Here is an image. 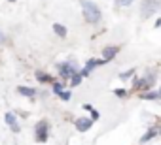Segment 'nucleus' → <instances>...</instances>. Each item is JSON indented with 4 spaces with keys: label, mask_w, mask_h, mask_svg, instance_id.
Returning a JSON list of instances; mask_svg holds the SVG:
<instances>
[{
    "label": "nucleus",
    "mask_w": 161,
    "mask_h": 145,
    "mask_svg": "<svg viewBox=\"0 0 161 145\" xmlns=\"http://www.w3.org/2000/svg\"><path fill=\"white\" fill-rule=\"evenodd\" d=\"M82 10H84V17H86L87 23H99L101 21V10H99L97 4L89 2V0H84Z\"/></svg>",
    "instance_id": "nucleus-1"
},
{
    "label": "nucleus",
    "mask_w": 161,
    "mask_h": 145,
    "mask_svg": "<svg viewBox=\"0 0 161 145\" xmlns=\"http://www.w3.org/2000/svg\"><path fill=\"white\" fill-rule=\"evenodd\" d=\"M34 134H36V141H40V143L47 141V136H49V124H47V121H40L36 124Z\"/></svg>",
    "instance_id": "nucleus-2"
},
{
    "label": "nucleus",
    "mask_w": 161,
    "mask_h": 145,
    "mask_svg": "<svg viewBox=\"0 0 161 145\" xmlns=\"http://www.w3.org/2000/svg\"><path fill=\"white\" fill-rule=\"evenodd\" d=\"M157 8H159L157 0H142V8H140V13H142V17L146 19V17H150L152 13H155V12H157Z\"/></svg>",
    "instance_id": "nucleus-3"
},
{
    "label": "nucleus",
    "mask_w": 161,
    "mask_h": 145,
    "mask_svg": "<svg viewBox=\"0 0 161 145\" xmlns=\"http://www.w3.org/2000/svg\"><path fill=\"white\" fill-rule=\"evenodd\" d=\"M57 68H59V74H61L63 79H68V78H72V76L76 74V66L70 64V62H63V64H59Z\"/></svg>",
    "instance_id": "nucleus-4"
},
{
    "label": "nucleus",
    "mask_w": 161,
    "mask_h": 145,
    "mask_svg": "<svg viewBox=\"0 0 161 145\" xmlns=\"http://www.w3.org/2000/svg\"><path fill=\"white\" fill-rule=\"evenodd\" d=\"M153 76H146L144 79H135L133 81V89L135 91H140V89H148V87H152L153 85Z\"/></svg>",
    "instance_id": "nucleus-5"
},
{
    "label": "nucleus",
    "mask_w": 161,
    "mask_h": 145,
    "mask_svg": "<svg viewBox=\"0 0 161 145\" xmlns=\"http://www.w3.org/2000/svg\"><path fill=\"white\" fill-rule=\"evenodd\" d=\"M103 64H106V60L103 58V60H97V58H91V60H87V64H86V68L80 72L82 74V78H86V76H89V72L91 70H95L97 66H103Z\"/></svg>",
    "instance_id": "nucleus-6"
},
{
    "label": "nucleus",
    "mask_w": 161,
    "mask_h": 145,
    "mask_svg": "<svg viewBox=\"0 0 161 145\" xmlns=\"http://www.w3.org/2000/svg\"><path fill=\"white\" fill-rule=\"evenodd\" d=\"M91 126H93V119H86V117L76 119V130L78 132H87Z\"/></svg>",
    "instance_id": "nucleus-7"
},
{
    "label": "nucleus",
    "mask_w": 161,
    "mask_h": 145,
    "mask_svg": "<svg viewBox=\"0 0 161 145\" xmlns=\"http://www.w3.org/2000/svg\"><path fill=\"white\" fill-rule=\"evenodd\" d=\"M4 119H6V124L10 126V130H12V132H19V130H21V126H19V121H17L15 113H12V111H10V113H6V117H4Z\"/></svg>",
    "instance_id": "nucleus-8"
},
{
    "label": "nucleus",
    "mask_w": 161,
    "mask_h": 145,
    "mask_svg": "<svg viewBox=\"0 0 161 145\" xmlns=\"http://www.w3.org/2000/svg\"><path fill=\"white\" fill-rule=\"evenodd\" d=\"M118 51H119V49L114 47V45H112V47H104V49H103V57H104V60H106V62L112 60V58L118 55Z\"/></svg>",
    "instance_id": "nucleus-9"
},
{
    "label": "nucleus",
    "mask_w": 161,
    "mask_h": 145,
    "mask_svg": "<svg viewBox=\"0 0 161 145\" xmlns=\"http://www.w3.org/2000/svg\"><path fill=\"white\" fill-rule=\"evenodd\" d=\"M157 134H159V128H150V130L142 136V139H140V141H142V143H146V141H150L152 138H155Z\"/></svg>",
    "instance_id": "nucleus-10"
},
{
    "label": "nucleus",
    "mask_w": 161,
    "mask_h": 145,
    "mask_svg": "<svg viewBox=\"0 0 161 145\" xmlns=\"http://www.w3.org/2000/svg\"><path fill=\"white\" fill-rule=\"evenodd\" d=\"M17 92L23 94V96H34V94H36V91H34L32 87H23V85L17 87Z\"/></svg>",
    "instance_id": "nucleus-11"
},
{
    "label": "nucleus",
    "mask_w": 161,
    "mask_h": 145,
    "mask_svg": "<svg viewBox=\"0 0 161 145\" xmlns=\"http://www.w3.org/2000/svg\"><path fill=\"white\" fill-rule=\"evenodd\" d=\"M36 79L40 83H53V78L47 76V74H44V72H36Z\"/></svg>",
    "instance_id": "nucleus-12"
},
{
    "label": "nucleus",
    "mask_w": 161,
    "mask_h": 145,
    "mask_svg": "<svg viewBox=\"0 0 161 145\" xmlns=\"http://www.w3.org/2000/svg\"><path fill=\"white\" fill-rule=\"evenodd\" d=\"M53 32H55L57 36H61V38H64V36H66V27H63V25H59V23H55V25H53Z\"/></svg>",
    "instance_id": "nucleus-13"
},
{
    "label": "nucleus",
    "mask_w": 161,
    "mask_h": 145,
    "mask_svg": "<svg viewBox=\"0 0 161 145\" xmlns=\"http://www.w3.org/2000/svg\"><path fill=\"white\" fill-rule=\"evenodd\" d=\"M80 83H82V74H78V72H76V74L70 78V85L76 87V85H80Z\"/></svg>",
    "instance_id": "nucleus-14"
},
{
    "label": "nucleus",
    "mask_w": 161,
    "mask_h": 145,
    "mask_svg": "<svg viewBox=\"0 0 161 145\" xmlns=\"http://www.w3.org/2000/svg\"><path fill=\"white\" fill-rule=\"evenodd\" d=\"M63 91V83H59V81H53V92L55 94H59Z\"/></svg>",
    "instance_id": "nucleus-15"
},
{
    "label": "nucleus",
    "mask_w": 161,
    "mask_h": 145,
    "mask_svg": "<svg viewBox=\"0 0 161 145\" xmlns=\"http://www.w3.org/2000/svg\"><path fill=\"white\" fill-rule=\"evenodd\" d=\"M142 98L144 100H155V98H159V94L157 92H148V94H142Z\"/></svg>",
    "instance_id": "nucleus-16"
},
{
    "label": "nucleus",
    "mask_w": 161,
    "mask_h": 145,
    "mask_svg": "<svg viewBox=\"0 0 161 145\" xmlns=\"http://www.w3.org/2000/svg\"><path fill=\"white\" fill-rule=\"evenodd\" d=\"M59 98H61V100H70V92H68V91H64V89H63V91H61V92H59Z\"/></svg>",
    "instance_id": "nucleus-17"
},
{
    "label": "nucleus",
    "mask_w": 161,
    "mask_h": 145,
    "mask_svg": "<svg viewBox=\"0 0 161 145\" xmlns=\"http://www.w3.org/2000/svg\"><path fill=\"white\" fill-rule=\"evenodd\" d=\"M133 74H135V70H127V72H123V74H121L119 78H121V79H127V78H131Z\"/></svg>",
    "instance_id": "nucleus-18"
},
{
    "label": "nucleus",
    "mask_w": 161,
    "mask_h": 145,
    "mask_svg": "<svg viewBox=\"0 0 161 145\" xmlns=\"http://www.w3.org/2000/svg\"><path fill=\"white\" fill-rule=\"evenodd\" d=\"M116 2L119 4V6H129V4H133L135 0H116Z\"/></svg>",
    "instance_id": "nucleus-19"
},
{
    "label": "nucleus",
    "mask_w": 161,
    "mask_h": 145,
    "mask_svg": "<svg viewBox=\"0 0 161 145\" xmlns=\"http://www.w3.org/2000/svg\"><path fill=\"white\" fill-rule=\"evenodd\" d=\"M114 94H116V96H119V98H123V96H125L127 92H125L123 89H116V91H114Z\"/></svg>",
    "instance_id": "nucleus-20"
},
{
    "label": "nucleus",
    "mask_w": 161,
    "mask_h": 145,
    "mask_svg": "<svg viewBox=\"0 0 161 145\" xmlns=\"http://www.w3.org/2000/svg\"><path fill=\"white\" fill-rule=\"evenodd\" d=\"M89 111H91V117H93V121H97V119H99V111H95L93 108H91Z\"/></svg>",
    "instance_id": "nucleus-21"
},
{
    "label": "nucleus",
    "mask_w": 161,
    "mask_h": 145,
    "mask_svg": "<svg viewBox=\"0 0 161 145\" xmlns=\"http://www.w3.org/2000/svg\"><path fill=\"white\" fill-rule=\"evenodd\" d=\"M4 42H6V36H4L2 30H0V43H4Z\"/></svg>",
    "instance_id": "nucleus-22"
},
{
    "label": "nucleus",
    "mask_w": 161,
    "mask_h": 145,
    "mask_svg": "<svg viewBox=\"0 0 161 145\" xmlns=\"http://www.w3.org/2000/svg\"><path fill=\"white\" fill-rule=\"evenodd\" d=\"M10 2H15V0H10Z\"/></svg>",
    "instance_id": "nucleus-23"
},
{
    "label": "nucleus",
    "mask_w": 161,
    "mask_h": 145,
    "mask_svg": "<svg viewBox=\"0 0 161 145\" xmlns=\"http://www.w3.org/2000/svg\"><path fill=\"white\" fill-rule=\"evenodd\" d=\"M159 134H161V128H159Z\"/></svg>",
    "instance_id": "nucleus-24"
}]
</instances>
